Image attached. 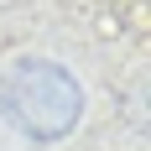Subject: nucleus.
Returning a JSON list of instances; mask_svg holds the SVG:
<instances>
[{
	"mask_svg": "<svg viewBox=\"0 0 151 151\" xmlns=\"http://www.w3.org/2000/svg\"><path fill=\"white\" fill-rule=\"evenodd\" d=\"M94 83L63 52L16 47L0 58V125L16 141L58 151L89 130Z\"/></svg>",
	"mask_w": 151,
	"mask_h": 151,
	"instance_id": "nucleus-1",
	"label": "nucleus"
}]
</instances>
